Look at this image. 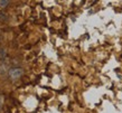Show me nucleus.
Segmentation results:
<instances>
[{
	"label": "nucleus",
	"instance_id": "2",
	"mask_svg": "<svg viewBox=\"0 0 122 113\" xmlns=\"http://www.w3.org/2000/svg\"><path fill=\"white\" fill-rule=\"evenodd\" d=\"M10 0H0V7L1 8H6L9 5Z\"/></svg>",
	"mask_w": 122,
	"mask_h": 113
},
{
	"label": "nucleus",
	"instance_id": "1",
	"mask_svg": "<svg viewBox=\"0 0 122 113\" xmlns=\"http://www.w3.org/2000/svg\"><path fill=\"white\" fill-rule=\"evenodd\" d=\"M8 74H9V76H10L11 80H17V78H19V77L22 76L24 71H22L21 68H19V67H15V68L9 69Z\"/></svg>",
	"mask_w": 122,
	"mask_h": 113
},
{
	"label": "nucleus",
	"instance_id": "4",
	"mask_svg": "<svg viewBox=\"0 0 122 113\" xmlns=\"http://www.w3.org/2000/svg\"><path fill=\"white\" fill-rule=\"evenodd\" d=\"M1 105H2V98H0V109H1Z\"/></svg>",
	"mask_w": 122,
	"mask_h": 113
},
{
	"label": "nucleus",
	"instance_id": "3",
	"mask_svg": "<svg viewBox=\"0 0 122 113\" xmlns=\"http://www.w3.org/2000/svg\"><path fill=\"white\" fill-rule=\"evenodd\" d=\"M6 72H9L7 68V66L5 65V64H2V65H0V74H5Z\"/></svg>",
	"mask_w": 122,
	"mask_h": 113
}]
</instances>
